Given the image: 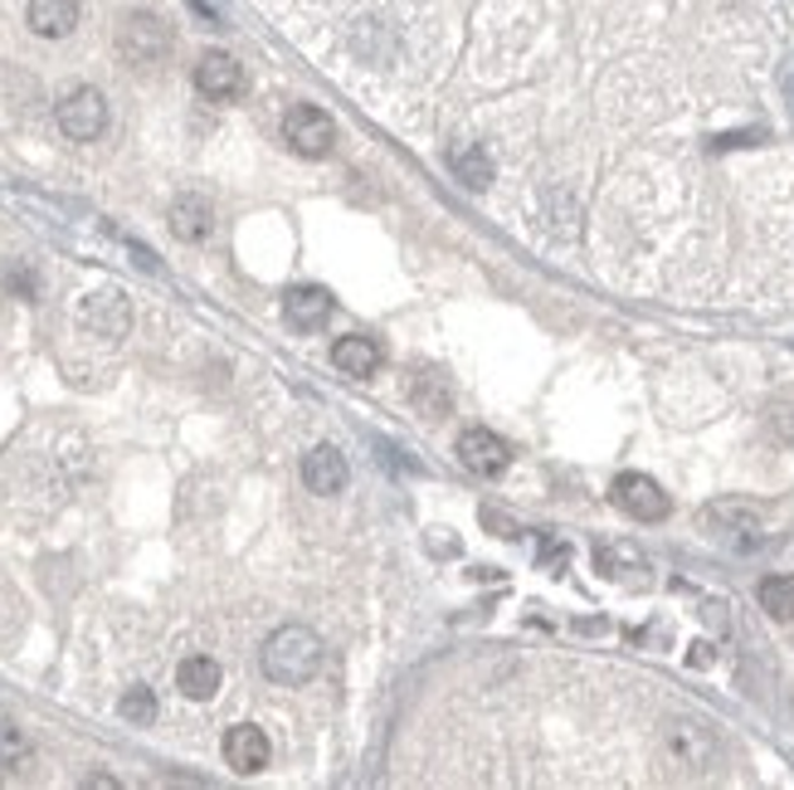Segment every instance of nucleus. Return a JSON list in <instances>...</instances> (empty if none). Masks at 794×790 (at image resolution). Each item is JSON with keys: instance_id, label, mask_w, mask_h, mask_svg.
I'll return each instance as SVG.
<instances>
[{"instance_id": "19", "label": "nucleus", "mask_w": 794, "mask_h": 790, "mask_svg": "<svg viewBox=\"0 0 794 790\" xmlns=\"http://www.w3.org/2000/svg\"><path fill=\"white\" fill-rule=\"evenodd\" d=\"M118 713L128 717L132 727H152L156 722V693L146 689V683H132L128 693H122V703H118Z\"/></svg>"}, {"instance_id": "2", "label": "nucleus", "mask_w": 794, "mask_h": 790, "mask_svg": "<svg viewBox=\"0 0 794 790\" xmlns=\"http://www.w3.org/2000/svg\"><path fill=\"white\" fill-rule=\"evenodd\" d=\"M284 142L298 157H327L332 142H337V122L317 103H292L284 112Z\"/></svg>"}, {"instance_id": "11", "label": "nucleus", "mask_w": 794, "mask_h": 790, "mask_svg": "<svg viewBox=\"0 0 794 790\" xmlns=\"http://www.w3.org/2000/svg\"><path fill=\"white\" fill-rule=\"evenodd\" d=\"M458 459H464L473 474L493 478V474L507 469V444L497 440L493 430H464L458 434Z\"/></svg>"}, {"instance_id": "13", "label": "nucleus", "mask_w": 794, "mask_h": 790, "mask_svg": "<svg viewBox=\"0 0 794 790\" xmlns=\"http://www.w3.org/2000/svg\"><path fill=\"white\" fill-rule=\"evenodd\" d=\"M284 313L298 332H317V327H327V318H332V298H327V288L302 284L284 298Z\"/></svg>"}, {"instance_id": "9", "label": "nucleus", "mask_w": 794, "mask_h": 790, "mask_svg": "<svg viewBox=\"0 0 794 790\" xmlns=\"http://www.w3.org/2000/svg\"><path fill=\"white\" fill-rule=\"evenodd\" d=\"M268 756H274V746H268L264 727H254V722H239V727H229V732H225V762L234 766L239 776H254V771H264V766H268Z\"/></svg>"}, {"instance_id": "17", "label": "nucleus", "mask_w": 794, "mask_h": 790, "mask_svg": "<svg viewBox=\"0 0 794 790\" xmlns=\"http://www.w3.org/2000/svg\"><path fill=\"white\" fill-rule=\"evenodd\" d=\"M332 361H337L347 376H375V367H381V347H375L371 337H341L337 347H332Z\"/></svg>"}, {"instance_id": "7", "label": "nucleus", "mask_w": 794, "mask_h": 790, "mask_svg": "<svg viewBox=\"0 0 794 790\" xmlns=\"http://www.w3.org/2000/svg\"><path fill=\"white\" fill-rule=\"evenodd\" d=\"M195 88H201L210 103H234L239 93H244V64H239L234 55H225V49H210V55H201V64H195Z\"/></svg>"}, {"instance_id": "10", "label": "nucleus", "mask_w": 794, "mask_h": 790, "mask_svg": "<svg viewBox=\"0 0 794 790\" xmlns=\"http://www.w3.org/2000/svg\"><path fill=\"white\" fill-rule=\"evenodd\" d=\"M347 459H341L332 444H317V450L302 459V483H308V493L317 498H337L341 488H347Z\"/></svg>"}, {"instance_id": "3", "label": "nucleus", "mask_w": 794, "mask_h": 790, "mask_svg": "<svg viewBox=\"0 0 794 790\" xmlns=\"http://www.w3.org/2000/svg\"><path fill=\"white\" fill-rule=\"evenodd\" d=\"M79 327L98 342H122L132 332V303L122 298V288H98L79 303Z\"/></svg>"}, {"instance_id": "21", "label": "nucleus", "mask_w": 794, "mask_h": 790, "mask_svg": "<svg viewBox=\"0 0 794 790\" xmlns=\"http://www.w3.org/2000/svg\"><path fill=\"white\" fill-rule=\"evenodd\" d=\"M414 405H424V415H430V420H438V415H448V391L438 386L434 376H420L414 381Z\"/></svg>"}, {"instance_id": "15", "label": "nucleus", "mask_w": 794, "mask_h": 790, "mask_svg": "<svg viewBox=\"0 0 794 790\" xmlns=\"http://www.w3.org/2000/svg\"><path fill=\"white\" fill-rule=\"evenodd\" d=\"M25 20L39 39H64L79 25V0H29Z\"/></svg>"}, {"instance_id": "12", "label": "nucleus", "mask_w": 794, "mask_h": 790, "mask_svg": "<svg viewBox=\"0 0 794 790\" xmlns=\"http://www.w3.org/2000/svg\"><path fill=\"white\" fill-rule=\"evenodd\" d=\"M210 230H215L210 201H205V195H195V191L176 195V201H171V235L185 239V244H201V239H210Z\"/></svg>"}, {"instance_id": "20", "label": "nucleus", "mask_w": 794, "mask_h": 790, "mask_svg": "<svg viewBox=\"0 0 794 790\" xmlns=\"http://www.w3.org/2000/svg\"><path fill=\"white\" fill-rule=\"evenodd\" d=\"M29 756V742H25V732H20L10 717H0V766H20Z\"/></svg>"}, {"instance_id": "6", "label": "nucleus", "mask_w": 794, "mask_h": 790, "mask_svg": "<svg viewBox=\"0 0 794 790\" xmlns=\"http://www.w3.org/2000/svg\"><path fill=\"white\" fill-rule=\"evenodd\" d=\"M702 527L717 537V542L741 547V552L760 542V513L750 503H741V498H722V503H712L702 513Z\"/></svg>"}, {"instance_id": "16", "label": "nucleus", "mask_w": 794, "mask_h": 790, "mask_svg": "<svg viewBox=\"0 0 794 790\" xmlns=\"http://www.w3.org/2000/svg\"><path fill=\"white\" fill-rule=\"evenodd\" d=\"M176 689L185 693V698L205 703L219 693V663L210 659V654H191V659L176 663Z\"/></svg>"}, {"instance_id": "14", "label": "nucleus", "mask_w": 794, "mask_h": 790, "mask_svg": "<svg viewBox=\"0 0 794 790\" xmlns=\"http://www.w3.org/2000/svg\"><path fill=\"white\" fill-rule=\"evenodd\" d=\"M448 171H454V181H464L468 191H488V185H493V152H488L483 142H458V147L448 152Z\"/></svg>"}, {"instance_id": "5", "label": "nucleus", "mask_w": 794, "mask_h": 790, "mask_svg": "<svg viewBox=\"0 0 794 790\" xmlns=\"http://www.w3.org/2000/svg\"><path fill=\"white\" fill-rule=\"evenodd\" d=\"M55 118H59V132H64L69 142H93V137H103V128H108V98L83 83V88L64 93Z\"/></svg>"}, {"instance_id": "4", "label": "nucleus", "mask_w": 794, "mask_h": 790, "mask_svg": "<svg viewBox=\"0 0 794 790\" xmlns=\"http://www.w3.org/2000/svg\"><path fill=\"white\" fill-rule=\"evenodd\" d=\"M118 49H122V59H128V64H161L166 49H171V29H166L161 15H152V10H137V15L122 20Z\"/></svg>"}, {"instance_id": "18", "label": "nucleus", "mask_w": 794, "mask_h": 790, "mask_svg": "<svg viewBox=\"0 0 794 790\" xmlns=\"http://www.w3.org/2000/svg\"><path fill=\"white\" fill-rule=\"evenodd\" d=\"M760 610H766L770 620H794V576H770L760 580Z\"/></svg>"}, {"instance_id": "8", "label": "nucleus", "mask_w": 794, "mask_h": 790, "mask_svg": "<svg viewBox=\"0 0 794 790\" xmlns=\"http://www.w3.org/2000/svg\"><path fill=\"white\" fill-rule=\"evenodd\" d=\"M614 503L639 523H663L667 517V493L653 483L649 474H619L614 478Z\"/></svg>"}, {"instance_id": "1", "label": "nucleus", "mask_w": 794, "mask_h": 790, "mask_svg": "<svg viewBox=\"0 0 794 790\" xmlns=\"http://www.w3.org/2000/svg\"><path fill=\"white\" fill-rule=\"evenodd\" d=\"M264 673L278 683V689H302V683L317 679L322 669V639L308 625H278L264 639Z\"/></svg>"}]
</instances>
